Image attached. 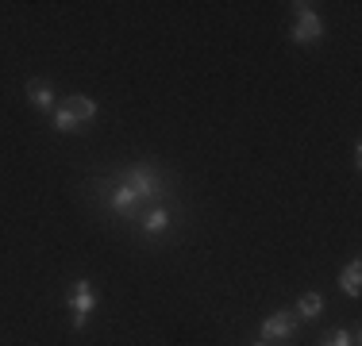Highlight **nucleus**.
I'll use <instances>...</instances> for the list:
<instances>
[{
  "label": "nucleus",
  "mask_w": 362,
  "mask_h": 346,
  "mask_svg": "<svg viewBox=\"0 0 362 346\" xmlns=\"http://www.w3.org/2000/svg\"><path fill=\"white\" fill-rule=\"evenodd\" d=\"M293 12H297V23H293L289 39L297 42V47H316V42L324 39V20L313 12V4H293Z\"/></svg>",
  "instance_id": "4"
},
{
  "label": "nucleus",
  "mask_w": 362,
  "mask_h": 346,
  "mask_svg": "<svg viewBox=\"0 0 362 346\" xmlns=\"http://www.w3.org/2000/svg\"><path fill=\"white\" fill-rule=\"evenodd\" d=\"M297 323L300 319L293 316V311H274V316H266L262 319V327H258V339L262 342H289L293 335H297Z\"/></svg>",
  "instance_id": "5"
},
{
  "label": "nucleus",
  "mask_w": 362,
  "mask_h": 346,
  "mask_svg": "<svg viewBox=\"0 0 362 346\" xmlns=\"http://www.w3.org/2000/svg\"><path fill=\"white\" fill-rule=\"evenodd\" d=\"M339 285H343V292H347V297H358V292H362V262H358V258H351V262L343 266Z\"/></svg>",
  "instance_id": "9"
},
{
  "label": "nucleus",
  "mask_w": 362,
  "mask_h": 346,
  "mask_svg": "<svg viewBox=\"0 0 362 346\" xmlns=\"http://www.w3.org/2000/svg\"><path fill=\"white\" fill-rule=\"evenodd\" d=\"M62 108L70 112L74 116V124L81 127V124H93V119H97V100H89V97H81V93H77V97H70V100H62Z\"/></svg>",
  "instance_id": "7"
},
{
  "label": "nucleus",
  "mask_w": 362,
  "mask_h": 346,
  "mask_svg": "<svg viewBox=\"0 0 362 346\" xmlns=\"http://www.w3.org/2000/svg\"><path fill=\"white\" fill-rule=\"evenodd\" d=\"M97 196L105 201V208H108L112 215H124V220H135V223L143 220L146 208H154V204H143L139 196H135V189L127 185L124 177L108 181V185H97Z\"/></svg>",
  "instance_id": "2"
},
{
  "label": "nucleus",
  "mask_w": 362,
  "mask_h": 346,
  "mask_svg": "<svg viewBox=\"0 0 362 346\" xmlns=\"http://www.w3.org/2000/svg\"><path fill=\"white\" fill-rule=\"evenodd\" d=\"M320 346H358V331H343V327H335V331H327Z\"/></svg>",
  "instance_id": "11"
},
{
  "label": "nucleus",
  "mask_w": 362,
  "mask_h": 346,
  "mask_svg": "<svg viewBox=\"0 0 362 346\" xmlns=\"http://www.w3.org/2000/svg\"><path fill=\"white\" fill-rule=\"evenodd\" d=\"M320 311H324V297L320 292H305V297L297 300V311H293V316L297 319H320Z\"/></svg>",
  "instance_id": "10"
},
{
  "label": "nucleus",
  "mask_w": 362,
  "mask_h": 346,
  "mask_svg": "<svg viewBox=\"0 0 362 346\" xmlns=\"http://www.w3.org/2000/svg\"><path fill=\"white\" fill-rule=\"evenodd\" d=\"M54 127H58V131H62V135H74V131H77L74 116H70V112H66V108H54Z\"/></svg>",
  "instance_id": "12"
},
{
  "label": "nucleus",
  "mask_w": 362,
  "mask_h": 346,
  "mask_svg": "<svg viewBox=\"0 0 362 346\" xmlns=\"http://www.w3.org/2000/svg\"><path fill=\"white\" fill-rule=\"evenodd\" d=\"M251 346H270V342H262V339H255V342H251Z\"/></svg>",
  "instance_id": "13"
},
{
  "label": "nucleus",
  "mask_w": 362,
  "mask_h": 346,
  "mask_svg": "<svg viewBox=\"0 0 362 346\" xmlns=\"http://www.w3.org/2000/svg\"><path fill=\"white\" fill-rule=\"evenodd\" d=\"M124 181L135 189V196H139L143 204H162L170 196V181L166 173L158 166H146V162H135V166H127Z\"/></svg>",
  "instance_id": "1"
},
{
  "label": "nucleus",
  "mask_w": 362,
  "mask_h": 346,
  "mask_svg": "<svg viewBox=\"0 0 362 346\" xmlns=\"http://www.w3.org/2000/svg\"><path fill=\"white\" fill-rule=\"evenodd\" d=\"M170 227H174V215H170V208H166V204L146 208V212H143V220H139V231H143L146 239H162Z\"/></svg>",
  "instance_id": "6"
},
{
  "label": "nucleus",
  "mask_w": 362,
  "mask_h": 346,
  "mask_svg": "<svg viewBox=\"0 0 362 346\" xmlns=\"http://www.w3.org/2000/svg\"><path fill=\"white\" fill-rule=\"evenodd\" d=\"M28 100L35 104L39 112H54V85L50 81H28Z\"/></svg>",
  "instance_id": "8"
},
{
  "label": "nucleus",
  "mask_w": 362,
  "mask_h": 346,
  "mask_svg": "<svg viewBox=\"0 0 362 346\" xmlns=\"http://www.w3.org/2000/svg\"><path fill=\"white\" fill-rule=\"evenodd\" d=\"M66 308H70V327L81 331V327L89 323V316L97 311V289H93V281L77 277L70 285V292H66Z\"/></svg>",
  "instance_id": "3"
}]
</instances>
